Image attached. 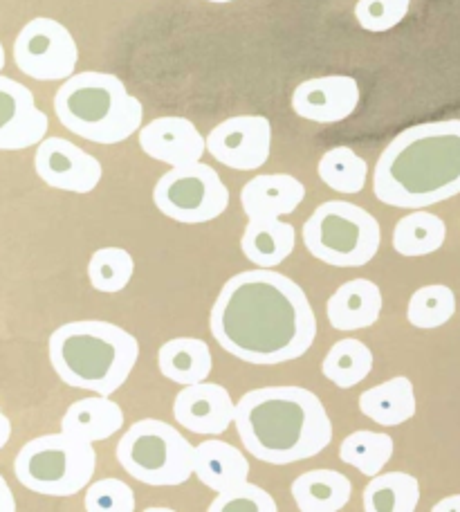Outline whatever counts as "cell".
Returning <instances> with one entry per match:
<instances>
[{
    "label": "cell",
    "instance_id": "1",
    "mask_svg": "<svg viewBox=\"0 0 460 512\" xmlns=\"http://www.w3.org/2000/svg\"><path fill=\"white\" fill-rule=\"evenodd\" d=\"M209 331L234 358L272 367L308 353L317 337V317L297 281L256 268L225 283L211 306Z\"/></svg>",
    "mask_w": 460,
    "mask_h": 512
},
{
    "label": "cell",
    "instance_id": "2",
    "mask_svg": "<svg viewBox=\"0 0 460 512\" xmlns=\"http://www.w3.org/2000/svg\"><path fill=\"white\" fill-rule=\"evenodd\" d=\"M373 194L384 205L425 209L460 194V120L402 131L382 151Z\"/></svg>",
    "mask_w": 460,
    "mask_h": 512
},
{
    "label": "cell",
    "instance_id": "3",
    "mask_svg": "<svg viewBox=\"0 0 460 512\" xmlns=\"http://www.w3.org/2000/svg\"><path fill=\"white\" fill-rule=\"evenodd\" d=\"M234 423L247 452L270 465L312 459L333 441L324 402L301 387L247 391L236 402Z\"/></svg>",
    "mask_w": 460,
    "mask_h": 512
},
{
    "label": "cell",
    "instance_id": "4",
    "mask_svg": "<svg viewBox=\"0 0 460 512\" xmlns=\"http://www.w3.org/2000/svg\"><path fill=\"white\" fill-rule=\"evenodd\" d=\"M48 355L52 369L68 387L110 396L135 369L140 342L117 324L81 319L50 335Z\"/></svg>",
    "mask_w": 460,
    "mask_h": 512
},
{
    "label": "cell",
    "instance_id": "5",
    "mask_svg": "<svg viewBox=\"0 0 460 512\" xmlns=\"http://www.w3.org/2000/svg\"><path fill=\"white\" fill-rule=\"evenodd\" d=\"M54 113L70 133L95 144H119L142 128L144 108L108 72L70 75L54 97Z\"/></svg>",
    "mask_w": 460,
    "mask_h": 512
},
{
    "label": "cell",
    "instance_id": "6",
    "mask_svg": "<svg viewBox=\"0 0 460 512\" xmlns=\"http://www.w3.org/2000/svg\"><path fill=\"white\" fill-rule=\"evenodd\" d=\"M97 452L92 443L66 432L45 434L25 443L14 461L23 488L45 497H72L95 477Z\"/></svg>",
    "mask_w": 460,
    "mask_h": 512
},
{
    "label": "cell",
    "instance_id": "7",
    "mask_svg": "<svg viewBox=\"0 0 460 512\" xmlns=\"http://www.w3.org/2000/svg\"><path fill=\"white\" fill-rule=\"evenodd\" d=\"M308 252L335 268H362L380 250V223L366 209L346 200L319 205L303 225Z\"/></svg>",
    "mask_w": 460,
    "mask_h": 512
},
{
    "label": "cell",
    "instance_id": "8",
    "mask_svg": "<svg viewBox=\"0 0 460 512\" xmlns=\"http://www.w3.org/2000/svg\"><path fill=\"white\" fill-rule=\"evenodd\" d=\"M117 461L133 479L153 488L182 486L193 474V447L158 418L137 420L117 443Z\"/></svg>",
    "mask_w": 460,
    "mask_h": 512
},
{
    "label": "cell",
    "instance_id": "9",
    "mask_svg": "<svg viewBox=\"0 0 460 512\" xmlns=\"http://www.w3.org/2000/svg\"><path fill=\"white\" fill-rule=\"evenodd\" d=\"M153 203L171 221L209 223L225 214L229 189L209 164L191 162L184 167H171L155 182Z\"/></svg>",
    "mask_w": 460,
    "mask_h": 512
},
{
    "label": "cell",
    "instance_id": "10",
    "mask_svg": "<svg viewBox=\"0 0 460 512\" xmlns=\"http://www.w3.org/2000/svg\"><path fill=\"white\" fill-rule=\"evenodd\" d=\"M14 61L36 81H61L75 75L79 48L66 25L48 16L32 18L14 41Z\"/></svg>",
    "mask_w": 460,
    "mask_h": 512
},
{
    "label": "cell",
    "instance_id": "11",
    "mask_svg": "<svg viewBox=\"0 0 460 512\" xmlns=\"http://www.w3.org/2000/svg\"><path fill=\"white\" fill-rule=\"evenodd\" d=\"M211 158L236 171H254L270 160L272 124L261 115H238L220 122L205 137Z\"/></svg>",
    "mask_w": 460,
    "mask_h": 512
},
{
    "label": "cell",
    "instance_id": "12",
    "mask_svg": "<svg viewBox=\"0 0 460 512\" xmlns=\"http://www.w3.org/2000/svg\"><path fill=\"white\" fill-rule=\"evenodd\" d=\"M34 169L45 185L70 194H90L104 176L95 155L63 137H43L34 155Z\"/></svg>",
    "mask_w": 460,
    "mask_h": 512
},
{
    "label": "cell",
    "instance_id": "13",
    "mask_svg": "<svg viewBox=\"0 0 460 512\" xmlns=\"http://www.w3.org/2000/svg\"><path fill=\"white\" fill-rule=\"evenodd\" d=\"M236 402L223 384L193 382L173 400V416L176 423L193 434L220 436L234 423Z\"/></svg>",
    "mask_w": 460,
    "mask_h": 512
},
{
    "label": "cell",
    "instance_id": "14",
    "mask_svg": "<svg viewBox=\"0 0 460 512\" xmlns=\"http://www.w3.org/2000/svg\"><path fill=\"white\" fill-rule=\"evenodd\" d=\"M48 115L32 90L0 75V151H23L48 135Z\"/></svg>",
    "mask_w": 460,
    "mask_h": 512
},
{
    "label": "cell",
    "instance_id": "15",
    "mask_svg": "<svg viewBox=\"0 0 460 512\" xmlns=\"http://www.w3.org/2000/svg\"><path fill=\"white\" fill-rule=\"evenodd\" d=\"M360 106V84L346 75L308 79L294 88V113L308 122L337 124L351 117Z\"/></svg>",
    "mask_w": 460,
    "mask_h": 512
},
{
    "label": "cell",
    "instance_id": "16",
    "mask_svg": "<svg viewBox=\"0 0 460 512\" xmlns=\"http://www.w3.org/2000/svg\"><path fill=\"white\" fill-rule=\"evenodd\" d=\"M140 146L149 158L169 167L200 162L207 151L205 137L187 117H158L142 126Z\"/></svg>",
    "mask_w": 460,
    "mask_h": 512
},
{
    "label": "cell",
    "instance_id": "17",
    "mask_svg": "<svg viewBox=\"0 0 460 512\" xmlns=\"http://www.w3.org/2000/svg\"><path fill=\"white\" fill-rule=\"evenodd\" d=\"M306 198L303 182L288 173L256 176L241 189V205L247 218H283Z\"/></svg>",
    "mask_w": 460,
    "mask_h": 512
},
{
    "label": "cell",
    "instance_id": "18",
    "mask_svg": "<svg viewBox=\"0 0 460 512\" xmlns=\"http://www.w3.org/2000/svg\"><path fill=\"white\" fill-rule=\"evenodd\" d=\"M382 313V292L368 279H353L339 286L326 304L328 322L337 331H362Z\"/></svg>",
    "mask_w": 460,
    "mask_h": 512
},
{
    "label": "cell",
    "instance_id": "19",
    "mask_svg": "<svg viewBox=\"0 0 460 512\" xmlns=\"http://www.w3.org/2000/svg\"><path fill=\"white\" fill-rule=\"evenodd\" d=\"M193 474L202 486L220 492L250 479V463L238 447L211 438L193 447Z\"/></svg>",
    "mask_w": 460,
    "mask_h": 512
},
{
    "label": "cell",
    "instance_id": "20",
    "mask_svg": "<svg viewBox=\"0 0 460 512\" xmlns=\"http://www.w3.org/2000/svg\"><path fill=\"white\" fill-rule=\"evenodd\" d=\"M124 427V411L108 396H90L72 402L61 418V432L81 441L97 443L115 436Z\"/></svg>",
    "mask_w": 460,
    "mask_h": 512
},
{
    "label": "cell",
    "instance_id": "21",
    "mask_svg": "<svg viewBox=\"0 0 460 512\" xmlns=\"http://www.w3.org/2000/svg\"><path fill=\"white\" fill-rule=\"evenodd\" d=\"M294 245H297V232L281 218H250L241 239L245 259L256 268L281 265L292 254Z\"/></svg>",
    "mask_w": 460,
    "mask_h": 512
},
{
    "label": "cell",
    "instance_id": "22",
    "mask_svg": "<svg viewBox=\"0 0 460 512\" xmlns=\"http://www.w3.org/2000/svg\"><path fill=\"white\" fill-rule=\"evenodd\" d=\"M353 483L346 474L328 468L308 470L292 483L294 504L301 512H337L346 508Z\"/></svg>",
    "mask_w": 460,
    "mask_h": 512
},
{
    "label": "cell",
    "instance_id": "23",
    "mask_svg": "<svg viewBox=\"0 0 460 512\" xmlns=\"http://www.w3.org/2000/svg\"><path fill=\"white\" fill-rule=\"evenodd\" d=\"M416 389L404 376H395L360 396V409L366 418L382 427H398L416 416Z\"/></svg>",
    "mask_w": 460,
    "mask_h": 512
},
{
    "label": "cell",
    "instance_id": "24",
    "mask_svg": "<svg viewBox=\"0 0 460 512\" xmlns=\"http://www.w3.org/2000/svg\"><path fill=\"white\" fill-rule=\"evenodd\" d=\"M158 367L164 378L184 387V384L207 380L214 369V358H211L207 342L198 337H176V340L162 344Z\"/></svg>",
    "mask_w": 460,
    "mask_h": 512
},
{
    "label": "cell",
    "instance_id": "25",
    "mask_svg": "<svg viewBox=\"0 0 460 512\" xmlns=\"http://www.w3.org/2000/svg\"><path fill=\"white\" fill-rule=\"evenodd\" d=\"M420 504V483L407 472L375 474L364 488L366 512H413Z\"/></svg>",
    "mask_w": 460,
    "mask_h": 512
},
{
    "label": "cell",
    "instance_id": "26",
    "mask_svg": "<svg viewBox=\"0 0 460 512\" xmlns=\"http://www.w3.org/2000/svg\"><path fill=\"white\" fill-rule=\"evenodd\" d=\"M447 225L440 216L416 209L400 218L393 230V250L402 256H427L443 248Z\"/></svg>",
    "mask_w": 460,
    "mask_h": 512
},
{
    "label": "cell",
    "instance_id": "27",
    "mask_svg": "<svg viewBox=\"0 0 460 512\" xmlns=\"http://www.w3.org/2000/svg\"><path fill=\"white\" fill-rule=\"evenodd\" d=\"M324 376L339 389H351L368 378L373 371V351L355 337H346L330 346L321 364Z\"/></svg>",
    "mask_w": 460,
    "mask_h": 512
},
{
    "label": "cell",
    "instance_id": "28",
    "mask_svg": "<svg viewBox=\"0 0 460 512\" xmlns=\"http://www.w3.org/2000/svg\"><path fill=\"white\" fill-rule=\"evenodd\" d=\"M317 173L324 185L337 194H360L368 178V164L351 146H335L321 155Z\"/></svg>",
    "mask_w": 460,
    "mask_h": 512
},
{
    "label": "cell",
    "instance_id": "29",
    "mask_svg": "<svg viewBox=\"0 0 460 512\" xmlns=\"http://www.w3.org/2000/svg\"><path fill=\"white\" fill-rule=\"evenodd\" d=\"M393 447V438L389 434L360 429V432L344 438L342 447H339V459L360 470L364 477H375L391 461Z\"/></svg>",
    "mask_w": 460,
    "mask_h": 512
},
{
    "label": "cell",
    "instance_id": "30",
    "mask_svg": "<svg viewBox=\"0 0 460 512\" xmlns=\"http://www.w3.org/2000/svg\"><path fill=\"white\" fill-rule=\"evenodd\" d=\"M456 313V295L449 286L434 283L416 290L409 299L407 319L416 328H440L445 326Z\"/></svg>",
    "mask_w": 460,
    "mask_h": 512
},
{
    "label": "cell",
    "instance_id": "31",
    "mask_svg": "<svg viewBox=\"0 0 460 512\" xmlns=\"http://www.w3.org/2000/svg\"><path fill=\"white\" fill-rule=\"evenodd\" d=\"M133 272V256L124 248H115V245L97 250L90 256L88 263L90 286L99 292H106V295L122 292L128 283H131Z\"/></svg>",
    "mask_w": 460,
    "mask_h": 512
},
{
    "label": "cell",
    "instance_id": "32",
    "mask_svg": "<svg viewBox=\"0 0 460 512\" xmlns=\"http://www.w3.org/2000/svg\"><path fill=\"white\" fill-rule=\"evenodd\" d=\"M209 512H276L274 497L261 486H254L250 481H241L236 486L220 490L216 499L211 501Z\"/></svg>",
    "mask_w": 460,
    "mask_h": 512
},
{
    "label": "cell",
    "instance_id": "33",
    "mask_svg": "<svg viewBox=\"0 0 460 512\" xmlns=\"http://www.w3.org/2000/svg\"><path fill=\"white\" fill-rule=\"evenodd\" d=\"M84 508L88 512H135V492L119 479L88 483Z\"/></svg>",
    "mask_w": 460,
    "mask_h": 512
},
{
    "label": "cell",
    "instance_id": "34",
    "mask_svg": "<svg viewBox=\"0 0 460 512\" xmlns=\"http://www.w3.org/2000/svg\"><path fill=\"white\" fill-rule=\"evenodd\" d=\"M411 0H360L355 5V18L366 32H389L409 14Z\"/></svg>",
    "mask_w": 460,
    "mask_h": 512
},
{
    "label": "cell",
    "instance_id": "35",
    "mask_svg": "<svg viewBox=\"0 0 460 512\" xmlns=\"http://www.w3.org/2000/svg\"><path fill=\"white\" fill-rule=\"evenodd\" d=\"M14 510H16L14 492L9 488V483L5 481L3 474H0V512H14Z\"/></svg>",
    "mask_w": 460,
    "mask_h": 512
},
{
    "label": "cell",
    "instance_id": "36",
    "mask_svg": "<svg viewBox=\"0 0 460 512\" xmlns=\"http://www.w3.org/2000/svg\"><path fill=\"white\" fill-rule=\"evenodd\" d=\"M431 510H434V512H460V495L440 499Z\"/></svg>",
    "mask_w": 460,
    "mask_h": 512
},
{
    "label": "cell",
    "instance_id": "37",
    "mask_svg": "<svg viewBox=\"0 0 460 512\" xmlns=\"http://www.w3.org/2000/svg\"><path fill=\"white\" fill-rule=\"evenodd\" d=\"M9 438H12V420L5 416V411L0 409V450L9 443Z\"/></svg>",
    "mask_w": 460,
    "mask_h": 512
},
{
    "label": "cell",
    "instance_id": "38",
    "mask_svg": "<svg viewBox=\"0 0 460 512\" xmlns=\"http://www.w3.org/2000/svg\"><path fill=\"white\" fill-rule=\"evenodd\" d=\"M5 68V48H3V41H0V70Z\"/></svg>",
    "mask_w": 460,
    "mask_h": 512
},
{
    "label": "cell",
    "instance_id": "39",
    "mask_svg": "<svg viewBox=\"0 0 460 512\" xmlns=\"http://www.w3.org/2000/svg\"><path fill=\"white\" fill-rule=\"evenodd\" d=\"M207 3H216V5H227V3H234V0H207Z\"/></svg>",
    "mask_w": 460,
    "mask_h": 512
},
{
    "label": "cell",
    "instance_id": "40",
    "mask_svg": "<svg viewBox=\"0 0 460 512\" xmlns=\"http://www.w3.org/2000/svg\"><path fill=\"white\" fill-rule=\"evenodd\" d=\"M169 510H171V508H162V506H158V508H155V506H153V508H149V512H169Z\"/></svg>",
    "mask_w": 460,
    "mask_h": 512
}]
</instances>
